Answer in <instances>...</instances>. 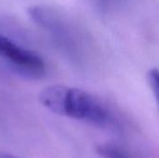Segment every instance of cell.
Masks as SVG:
<instances>
[{"instance_id": "6da1fadb", "label": "cell", "mask_w": 159, "mask_h": 158, "mask_svg": "<svg viewBox=\"0 0 159 158\" xmlns=\"http://www.w3.org/2000/svg\"><path fill=\"white\" fill-rule=\"evenodd\" d=\"M38 99L44 107L59 115L99 126L108 121V113L101 102L79 88L53 85L42 89Z\"/></svg>"}, {"instance_id": "7a4b0ae2", "label": "cell", "mask_w": 159, "mask_h": 158, "mask_svg": "<svg viewBox=\"0 0 159 158\" xmlns=\"http://www.w3.org/2000/svg\"><path fill=\"white\" fill-rule=\"evenodd\" d=\"M0 57L23 75L37 78L45 74L46 64L40 56L16 44L2 34H0Z\"/></svg>"}, {"instance_id": "3957f363", "label": "cell", "mask_w": 159, "mask_h": 158, "mask_svg": "<svg viewBox=\"0 0 159 158\" xmlns=\"http://www.w3.org/2000/svg\"><path fill=\"white\" fill-rule=\"evenodd\" d=\"M98 153L104 158H129L126 153L114 145H101L98 147Z\"/></svg>"}, {"instance_id": "277c9868", "label": "cell", "mask_w": 159, "mask_h": 158, "mask_svg": "<svg viewBox=\"0 0 159 158\" xmlns=\"http://www.w3.org/2000/svg\"><path fill=\"white\" fill-rule=\"evenodd\" d=\"M147 81L148 84L155 95L157 105L159 108V70L158 69H151L147 74Z\"/></svg>"}, {"instance_id": "5b68a950", "label": "cell", "mask_w": 159, "mask_h": 158, "mask_svg": "<svg viewBox=\"0 0 159 158\" xmlns=\"http://www.w3.org/2000/svg\"><path fill=\"white\" fill-rule=\"evenodd\" d=\"M0 158H19L11 155H7V154H0Z\"/></svg>"}]
</instances>
